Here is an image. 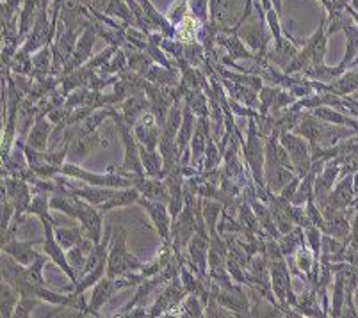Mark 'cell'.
I'll return each instance as SVG.
<instances>
[{
	"mask_svg": "<svg viewBox=\"0 0 358 318\" xmlns=\"http://www.w3.org/2000/svg\"><path fill=\"white\" fill-rule=\"evenodd\" d=\"M196 123H198L196 116H194L193 112L184 105V119H182L180 130H178V134H177V146H178V151H180L182 155L189 149L191 139H193L194 128H196Z\"/></svg>",
	"mask_w": 358,
	"mask_h": 318,
	"instance_id": "cell-25",
	"label": "cell"
},
{
	"mask_svg": "<svg viewBox=\"0 0 358 318\" xmlns=\"http://www.w3.org/2000/svg\"><path fill=\"white\" fill-rule=\"evenodd\" d=\"M38 303H41L40 298L20 297V301H18V304H16L15 318H29L32 315V310L38 306Z\"/></svg>",
	"mask_w": 358,
	"mask_h": 318,
	"instance_id": "cell-31",
	"label": "cell"
},
{
	"mask_svg": "<svg viewBox=\"0 0 358 318\" xmlns=\"http://www.w3.org/2000/svg\"><path fill=\"white\" fill-rule=\"evenodd\" d=\"M280 142L287 149L289 158H291L292 167H294V173L303 178L312 169V164H314L310 142L305 137H301V135L294 134V132H282L280 134Z\"/></svg>",
	"mask_w": 358,
	"mask_h": 318,
	"instance_id": "cell-5",
	"label": "cell"
},
{
	"mask_svg": "<svg viewBox=\"0 0 358 318\" xmlns=\"http://www.w3.org/2000/svg\"><path fill=\"white\" fill-rule=\"evenodd\" d=\"M115 119L118 121L120 134H122V141H123V149H125V155H123V164L120 169H122L123 173L146 174L145 167H143L141 151H139V142L134 135V130H132V126H129L127 123L122 121L120 114L116 116Z\"/></svg>",
	"mask_w": 358,
	"mask_h": 318,
	"instance_id": "cell-6",
	"label": "cell"
},
{
	"mask_svg": "<svg viewBox=\"0 0 358 318\" xmlns=\"http://www.w3.org/2000/svg\"><path fill=\"white\" fill-rule=\"evenodd\" d=\"M350 244H351V245H355V248H358V236H355V238H351Z\"/></svg>",
	"mask_w": 358,
	"mask_h": 318,
	"instance_id": "cell-36",
	"label": "cell"
},
{
	"mask_svg": "<svg viewBox=\"0 0 358 318\" xmlns=\"http://www.w3.org/2000/svg\"><path fill=\"white\" fill-rule=\"evenodd\" d=\"M312 114L317 116L319 119H323V121L331 123V125H338V126H350V128L357 130L358 132V119L353 118V116L346 114L343 110L334 109L330 105H321L317 109L310 110Z\"/></svg>",
	"mask_w": 358,
	"mask_h": 318,
	"instance_id": "cell-19",
	"label": "cell"
},
{
	"mask_svg": "<svg viewBox=\"0 0 358 318\" xmlns=\"http://www.w3.org/2000/svg\"><path fill=\"white\" fill-rule=\"evenodd\" d=\"M43 238H34V240H9L6 244H2V252L9 255L11 258H15L18 264L29 267L31 264H34L36 259L40 258V252L36 251V245H43Z\"/></svg>",
	"mask_w": 358,
	"mask_h": 318,
	"instance_id": "cell-9",
	"label": "cell"
},
{
	"mask_svg": "<svg viewBox=\"0 0 358 318\" xmlns=\"http://www.w3.org/2000/svg\"><path fill=\"white\" fill-rule=\"evenodd\" d=\"M134 187L139 190L143 197L150 201H159V203H169L168 185L161 178H152L146 174H136Z\"/></svg>",
	"mask_w": 358,
	"mask_h": 318,
	"instance_id": "cell-12",
	"label": "cell"
},
{
	"mask_svg": "<svg viewBox=\"0 0 358 318\" xmlns=\"http://www.w3.org/2000/svg\"><path fill=\"white\" fill-rule=\"evenodd\" d=\"M148 82L155 84V86H164V87H177L182 80L180 70L177 66L173 68H166L161 66V64L154 63L152 68L148 70L145 77Z\"/></svg>",
	"mask_w": 358,
	"mask_h": 318,
	"instance_id": "cell-18",
	"label": "cell"
},
{
	"mask_svg": "<svg viewBox=\"0 0 358 318\" xmlns=\"http://www.w3.org/2000/svg\"><path fill=\"white\" fill-rule=\"evenodd\" d=\"M298 52L299 48L292 41L285 40L284 36H282V38L275 40V47L268 50V61L275 64V66H278L280 70L285 71V68L291 64V61L298 55Z\"/></svg>",
	"mask_w": 358,
	"mask_h": 318,
	"instance_id": "cell-16",
	"label": "cell"
},
{
	"mask_svg": "<svg viewBox=\"0 0 358 318\" xmlns=\"http://www.w3.org/2000/svg\"><path fill=\"white\" fill-rule=\"evenodd\" d=\"M207 0H191V8H193V16L196 20H207V9H205Z\"/></svg>",
	"mask_w": 358,
	"mask_h": 318,
	"instance_id": "cell-33",
	"label": "cell"
},
{
	"mask_svg": "<svg viewBox=\"0 0 358 318\" xmlns=\"http://www.w3.org/2000/svg\"><path fill=\"white\" fill-rule=\"evenodd\" d=\"M278 244L282 248L285 258H292V256L298 252L299 248H303L307 244V238H305V229L301 226H294L289 233L282 235L278 238Z\"/></svg>",
	"mask_w": 358,
	"mask_h": 318,
	"instance_id": "cell-24",
	"label": "cell"
},
{
	"mask_svg": "<svg viewBox=\"0 0 358 318\" xmlns=\"http://www.w3.org/2000/svg\"><path fill=\"white\" fill-rule=\"evenodd\" d=\"M346 262L334 264V288H331V304L328 317H343L344 304H346V272H344Z\"/></svg>",
	"mask_w": 358,
	"mask_h": 318,
	"instance_id": "cell-13",
	"label": "cell"
},
{
	"mask_svg": "<svg viewBox=\"0 0 358 318\" xmlns=\"http://www.w3.org/2000/svg\"><path fill=\"white\" fill-rule=\"evenodd\" d=\"M299 181H301V176H294L287 185H285V189L278 194L280 197H284V199L292 201V197L296 196L298 192V187H299Z\"/></svg>",
	"mask_w": 358,
	"mask_h": 318,
	"instance_id": "cell-32",
	"label": "cell"
},
{
	"mask_svg": "<svg viewBox=\"0 0 358 318\" xmlns=\"http://www.w3.org/2000/svg\"><path fill=\"white\" fill-rule=\"evenodd\" d=\"M273 4H275L276 13H282V0H273Z\"/></svg>",
	"mask_w": 358,
	"mask_h": 318,
	"instance_id": "cell-34",
	"label": "cell"
},
{
	"mask_svg": "<svg viewBox=\"0 0 358 318\" xmlns=\"http://www.w3.org/2000/svg\"><path fill=\"white\" fill-rule=\"evenodd\" d=\"M106 139H102V135L99 132H93V134L86 135V137L79 139L70 144V149H68V158L73 164H80L91 151H95L100 146H106Z\"/></svg>",
	"mask_w": 358,
	"mask_h": 318,
	"instance_id": "cell-15",
	"label": "cell"
},
{
	"mask_svg": "<svg viewBox=\"0 0 358 318\" xmlns=\"http://www.w3.org/2000/svg\"><path fill=\"white\" fill-rule=\"evenodd\" d=\"M20 297V292L16 290L15 287H11L9 283H6V281H2V287H0V317H15L16 304H18Z\"/></svg>",
	"mask_w": 358,
	"mask_h": 318,
	"instance_id": "cell-27",
	"label": "cell"
},
{
	"mask_svg": "<svg viewBox=\"0 0 358 318\" xmlns=\"http://www.w3.org/2000/svg\"><path fill=\"white\" fill-rule=\"evenodd\" d=\"M177 311H184L180 317L200 318V317H205V304H203V301H201L200 295L189 294L187 297L184 298V301H182L180 306L177 308ZM177 311H175L173 315H177Z\"/></svg>",
	"mask_w": 358,
	"mask_h": 318,
	"instance_id": "cell-30",
	"label": "cell"
},
{
	"mask_svg": "<svg viewBox=\"0 0 358 318\" xmlns=\"http://www.w3.org/2000/svg\"><path fill=\"white\" fill-rule=\"evenodd\" d=\"M134 130V135L138 139V142L141 146L148 149H159V141H161V132L162 126L159 125L155 116L152 112H145L138 121L132 126Z\"/></svg>",
	"mask_w": 358,
	"mask_h": 318,
	"instance_id": "cell-8",
	"label": "cell"
},
{
	"mask_svg": "<svg viewBox=\"0 0 358 318\" xmlns=\"http://www.w3.org/2000/svg\"><path fill=\"white\" fill-rule=\"evenodd\" d=\"M296 311L301 313V317H328V313L324 311L323 304L317 297V290L310 285H307L305 292L298 297V306H296Z\"/></svg>",
	"mask_w": 358,
	"mask_h": 318,
	"instance_id": "cell-17",
	"label": "cell"
},
{
	"mask_svg": "<svg viewBox=\"0 0 358 318\" xmlns=\"http://www.w3.org/2000/svg\"><path fill=\"white\" fill-rule=\"evenodd\" d=\"M41 224H43V232H45V240H43V252L48 256V259H50L52 264L55 265V267H59L61 271L64 272V274L68 275V279L71 281V287L66 288V292H71L73 290V287L77 283H79V275H77V272L71 268L70 262H68V255L66 251H64L63 245L57 242V238H55V233H54V228H55V220H48V219H43L41 220Z\"/></svg>",
	"mask_w": 358,
	"mask_h": 318,
	"instance_id": "cell-4",
	"label": "cell"
},
{
	"mask_svg": "<svg viewBox=\"0 0 358 318\" xmlns=\"http://www.w3.org/2000/svg\"><path fill=\"white\" fill-rule=\"evenodd\" d=\"M139 151H141V162L143 167H145L146 176L161 178V180H164L166 171L161 151H159V149H148L141 144H139Z\"/></svg>",
	"mask_w": 358,
	"mask_h": 318,
	"instance_id": "cell-20",
	"label": "cell"
},
{
	"mask_svg": "<svg viewBox=\"0 0 358 318\" xmlns=\"http://www.w3.org/2000/svg\"><path fill=\"white\" fill-rule=\"evenodd\" d=\"M54 233L57 242L64 248V251H70L71 248L84 244V242L87 240L86 233H84L80 224L79 226H70V228H59V226H55Z\"/></svg>",
	"mask_w": 358,
	"mask_h": 318,
	"instance_id": "cell-26",
	"label": "cell"
},
{
	"mask_svg": "<svg viewBox=\"0 0 358 318\" xmlns=\"http://www.w3.org/2000/svg\"><path fill=\"white\" fill-rule=\"evenodd\" d=\"M150 110V102L148 96H146L145 91L141 93H136V95L129 96L127 100H123L120 103V118L123 123H127L129 126H134V123L141 118L145 112Z\"/></svg>",
	"mask_w": 358,
	"mask_h": 318,
	"instance_id": "cell-14",
	"label": "cell"
},
{
	"mask_svg": "<svg viewBox=\"0 0 358 318\" xmlns=\"http://www.w3.org/2000/svg\"><path fill=\"white\" fill-rule=\"evenodd\" d=\"M139 197V190L136 187H127V189H118L115 192V196L110 197L109 201H106L103 204H100L99 209L102 210L103 213L110 212V210L115 209H125V206H130V204H138Z\"/></svg>",
	"mask_w": 358,
	"mask_h": 318,
	"instance_id": "cell-23",
	"label": "cell"
},
{
	"mask_svg": "<svg viewBox=\"0 0 358 318\" xmlns=\"http://www.w3.org/2000/svg\"><path fill=\"white\" fill-rule=\"evenodd\" d=\"M138 204H141L143 209L148 213L150 220L154 224L155 232L161 236L162 244H171V226H173V217L169 213L168 204L159 203V201H150L146 197H139Z\"/></svg>",
	"mask_w": 358,
	"mask_h": 318,
	"instance_id": "cell-7",
	"label": "cell"
},
{
	"mask_svg": "<svg viewBox=\"0 0 358 318\" xmlns=\"http://www.w3.org/2000/svg\"><path fill=\"white\" fill-rule=\"evenodd\" d=\"M353 301H355V306H357V311H358V288H357V290H355Z\"/></svg>",
	"mask_w": 358,
	"mask_h": 318,
	"instance_id": "cell-35",
	"label": "cell"
},
{
	"mask_svg": "<svg viewBox=\"0 0 358 318\" xmlns=\"http://www.w3.org/2000/svg\"><path fill=\"white\" fill-rule=\"evenodd\" d=\"M344 34H346V54H344L343 61H341V66L350 68V64L353 63L355 57L358 55V25L351 24V20L348 22L343 27Z\"/></svg>",
	"mask_w": 358,
	"mask_h": 318,
	"instance_id": "cell-28",
	"label": "cell"
},
{
	"mask_svg": "<svg viewBox=\"0 0 358 318\" xmlns=\"http://www.w3.org/2000/svg\"><path fill=\"white\" fill-rule=\"evenodd\" d=\"M146 267L141 259L129 251L127 248V229H120L113 236V244H110L109 256H107V274L109 278H118L125 275L129 272H141Z\"/></svg>",
	"mask_w": 358,
	"mask_h": 318,
	"instance_id": "cell-3",
	"label": "cell"
},
{
	"mask_svg": "<svg viewBox=\"0 0 358 318\" xmlns=\"http://www.w3.org/2000/svg\"><path fill=\"white\" fill-rule=\"evenodd\" d=\"M54 123L48 119L47 114L43 112H38L36 116L34 125L29 130L27 139H25V144L32 149H38V151H47L48 146H50L52 132H54Z\"/></svg>",
	"mask_w": 358,
	"mask_h": 318,
	"instance_id": "cell-11",
	"label": "cell"
},
{
	"mask_svg": "<svg viewBox=\"0 0 358 318\" xmlns=\"http://www.w3.org/2000/svg\"><path fill=\"white\" fill-rule=\"evenodd\" d=\"M32 66H34V75L52 73V68H54V52H52V47L47 45V47L34 52V55H32Z\"/></svg>",
	"mask_w": 358,
	"mask_h": 318,
	"instance_id": "cell-29",
	"label": "cell"
},
{
	"mask_svg": "<svg viewBox=\"0 0 358 318\" xmlns=\"http://www.w3.org/2000/svg\"><path fill=\"white\" fill-rule=\"evenodd\" d=\"M184 105L193 112L196 118H210V103L203 89H189L184 95Z\"/></svg>",
	"mask_w": 358,
	"mask_h": 318,
	"instance_id": "cell-22",
	"label": "cell"
},
{
	"mask_svg": "<svg viewBox=\"0 0 358 318\" xmlns=\"http://www.w3.org/2000/svg\"><path fill=\"white\" fill-rule=\"evenodd\" d=\"M341 171H343V164L335 158L327 160L323 171L317 174L315 178V187H314V199L315 203H323L328 197V194L334 190L335 183H337L338 176H341Z\"/></svg>",
	"mask_w": 358,
	"mask_h": 318,
	"instance_id": "cell-10",
	"label": "cell"
},
{
	"mask_svg": "<svg viewBox=\"0 0 358 318\" xmlns=\"http://www.w3.org/2000/svg\"><path fill=\"white\" fill-rule=\"evenodd\" d=\"M146 279V275L141 272H129L125 275H118V278H102L99 283L93 287V292L90 295V308H91V315L93 317H100L99 311L102 310L103 304L109 303L113 295L118 294L120 290L129 287H138L139 283H143Z\"/></svg>",
	"mask_w": 358,
	"mask_h": 318,
	"instance_id": "cell-2",
	"label": "cell"
},
{
	"mask_svg": "<svg viewBox=\"0 0 358 318\" xmlns=\"http://www.w3.org/2000/svg\"><path fill=\"white\" fill-rule=\"evenodd\" d=\"M243 146V158L244 164L248 165L252 180L257 185V192H259L260 199L266 203L269 196V190L266 187V180H264V165H266V139L260 135L259 125H257L255 118H248V132H246V139L241 142Z\"/></svg>",
	"mask_w": 358,
	"mask_h": 318,
	"instance_id": "cell-1",
	"label": "cell"
},
{
	"mask_svg": "<svg viewBox=\"0 0 358 318\" xmlns=\"http://www.w3.org/2000/svg\"><path fill=\"white\" fill-rule=\"evenodd\" d=\"M223 203L214 197H201V213H203V220L207 224V229H209L210 236L220 235L217 232V219L223 215Z\"/></svg>",
	"mask_w": 358,
	"mask_h": 318,
	"instance_id": "cell-21",
	"label": "cell"
}]
</instances>
